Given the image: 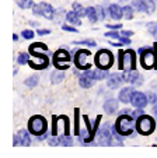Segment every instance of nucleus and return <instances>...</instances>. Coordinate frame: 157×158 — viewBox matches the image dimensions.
Listing matches in <instances>:
<instances>
[{
  "instance_id": "f03ea898",
  "label": "nucleus",
  "mask_w": 157,
  "mask_h": 158,
  "mask_svg": "<svg viewBox=\"0 0 157 158\" xmlns=\"http://www.w3.org/2000/svg\"><path fill=\"white\" fill-rule=\"evenodd\" d=\"M118 69L119 70H132L136 69V52L132 49L128 51H119L118 53Z\"/></svg>"
},
{
  "instance_id": "a878e982",
  "label": "nucleus",
  "mask_w": 157,
  "mask_h": 158,
  "mask_svg": "<svg viewBox=\"0 0 157 158\" xmlns=\"http://www.w3.org/2000/svg\"><path fill=\"white\" fill-rule=\"evenodd\" d=\"M74 134L80 136V110L74 109Z\"/></svg>"
},
{
  "instance_id": "ea45409f",
  "label": "nucleus",
  "mask_w": 157,
  "mask_h": 158,
  "mask_svg": "<svg viewBox=\"0 0 157 158\" xmlns=\"http://www.w3.org/2000/svg\"><path fill=\"white\" fill-rule=\"evenodd\" d=\"M48 144H49V146H60L59 136H52V137H49L48 139Z\"/></svg>"
},
{
  "instance_id": "393cba45",
  "label": "nucleus",
  "mask_w": 157,
  "mask_h": 158,
  "mask_svg": "<svg viewBox=\"0 0 157 158\" xmlns=\"http://www.w3.org/2000/svg\"><path fill=\"white\" fill-rule=\"evenodd\" d=\"M72 10H73L79 17H81V18L86 17V7H83L79 2H74V3L72 4Z\"/></svg>"
},
{
  "instance_id": "a211bd4d",
  "label": "nucleus",
  "mask_w": 157,
  "mask_h": 158,
  "mask_svg": "<svg viewBox=\"0 0 157 158\" xmlns=\"http://www.w3.org/2000/svg\"><path fill=\"white\" fill-rule=\"evenodd\" d=\"M108 14H110V17L112 18V20L119 21L124 17V7H121L116 3L110 4V7H108Z\"/></svg>"
},
{
  "instance_id": "4468645a",
  "label": "nucleus",
  "mask_w": 157,
  "mask_h": 158,
  "mask_svg": "<svg viewBox=\"0 0 157 158\" xmlns=\"http://www.w3.org/2000/svg\"><path fill=\"white\" fill-rule=\"evenodd\" d=\"M130 104H132V106H135V108H146L149 104V98L145 93L135 89L133 95H132V99H130Z\"/></svg>"
},
{
  "instance_id": "39448f33",
  "label": "nucleus",
  "mask_w": 157,
  "mask_h": 158,
  "mask_svg": "<svg viewBox=\"0 0 157 158\" xmlns=\"http://www.w3.org/2000/svg\"><path fill=\"white\" fill-rule=\"evenodd\" d=\"M94 64L100 69H110L114 64V53L108 49H100L94 55Z\"/></svg>"
},
{
  "instance_id": "3c124183",
  "label": "nucleus",
  "mask_w": 157,
  "mask_h": 158,
  "mask_svg": "<svg viewBox=\"0 0 157 158\" xmlns=\"http://www.w3.org/2000/svg\"><path fill=\"white\" fill-rule=\"evenodd\" d=\"M13 41H18V35H15L14 34V35H13Z\"/></svg>"
},
{
  "instance_id": "bb28decb",
  "label": "nucleus",
  "mask_w": 157,
  "mask_h": 158,
  "mask_svg": "<svg viewBox=\"0 0 157 158\" xmlns=\"http://www.w3.org/2000/svg\"><path fill=\"white\" fill-rule=\"evenodd\" d=\"M39 83V77L37 74H33L30 76L28 78H25V81H24V84L28 87V88H34V87H37Z\"/></svg>"
},
{
  "instance_id": "5701e85b",
  "label": "nucleus",
  "mask_w": 157,
  "mask_h": 158,
  "mask_svg": "<svg viewBox=\"0 0 157 158\" xmlns=\"http://www.w3.org/2000/svg\"><path fill=\"white\" fill-rule=\"evenodd\" d=\"M86 17L89 18V21L90 23H97L100 18H98V13H97V7H93V6H90V7H86Z\"/></svg>"
},
{
  "instance_id": "f257e3e1",
  "label": "nucleus",
  "mask_w": 157,
  "mask_h": 158,
  "mask_svg": "<svg viewBox=\"0 0 157 158\" xmlns=\"http://www.w3.org/2000/svg\"><path fill=\"white\" fill-rule=\"evenodd\" d=\"M115 126H116L118 133L121 134L122 137L130 136V134L133 133L135 129H136V119L130 114H122V115H119L118 119H116Z\"/></svg>"
},
{
  "instance_id": "a18cd8bd",
  "label": "nucleus",
  "mask_w": 157,
  "mask_h": 158,
  "mask_svg": "<svg viewBox=\"0 0 157 158\" xmlns=\"http://www.w3.org/2000/svg\"><path fill=\"white\" fill-rule=\"evenodd\" d=\"M111 45H112V46H116V48H122V46H124L125 44H122L121 41H118V42L114 41V42H111Z\"/></svg>"
},
{
  "instance_id": "72a5a7b5",
  "label": "nucleus",
  "mask_w": 157,
  "mask_h": 158,
  "mask_svg": "<svg viewBox=\"0 0 157 158\" xmlns=\"http://www.w3.org/2000/svg\"><path fill=\"white\" fill-rule=\"evenodd\" d=\"M130 6L135 9V11H145V6H143V0H132Z\"/></svg>"
},
{
  "instance_id": "49530a36",
  "label": "nucleus",
  "mask_w": 157,
  "mask_h": 158,
  "mask_svg": "<svg viewBox=\"0 0 157 158\" xmlns=\"http://www.w3.org/2000/svg\"><path fill=\"white\" fill-rule=\"evenodd\" d=\"M13 146H20V139H18L17 134H15L14 139H13Z\"/></svg>"
},
{
  "instance_id": "9d476101",
  "label": "nucleus",
  "mask_w": 157,
  "mask_h": 158,
  "mask_svg": "<svg viewBox=\"0 0 157 158\" xmlns=\"http://www.w3.org/2000/svg\"><path fill=\"white\" fill-rule=\"evenodd\" d=\"M91 56V53H90V51H86V49H80V51H76L74 52V64H76V67L79 70H89L91 69L93 66L90 64V63H87L86 60L89 59V57Z\"/></svg>"
},
{
  "instance_id": "8fccbe9b",
  "label": "nucleus",
  "mask_w": 157,
  "mask_h": 158,
  "mask_svg": "<svg viewBox=\"0 0 157 158\" xmlns=\"http://www.w3.org/2000/svg\"><path fill=\"white\" fill-rule=\"evenodd\" d=\"M30 24L33 25V27H37V25H38V23H35V21H30Z\"/></svg>"
},
{
  "instance_id": "20e7f679",
  "label": "nucleus",
  "mask_w": 157,
  "mask_h": 158,
  "mask_svg": "<svg viewBox=\"0 0 157 158\" xmlns=\"http://www.w3.org/2000/svg\"><path fill=\"white\" fill-rule=\"evenodd\" d=\"M28 130L31 131V134L34 136H41V134L48 131V122L44 116L41 115H34L28 120Z\"/></svg>"
},
{
  "instance_id": "aec40b11",
  "label": "nucleus",
  "mask_w": 157,
  "mask_h": 158,
  "mask_svg": "<svg viewBox=\"0 0 157 158\" xmlns=\"http://www.w3.org/2000/svg\"><path fill=\"white\" fill-rule=\"evenodd\" d=\"M65 18H66V21H68L69 24L74 25V27H79V25H81V17H79V15H77L76 13L73 11V10H70V11L66 13Z\"/></svg>"
},
{
  "instance_id": "c03bdc74",
  "label": "nucleus",
  "mask_w": 157,
  "mask_h": 158,
  "mask_svg": "<svg viewBox=\"0 0 157 158\" xmlns=\"http://www.w3.org/2000/svg\"><path fill=\"white\" fill-rule=\"evenodd\" d=\"M121 35H124V36H132L133 35V31H130V30H124V31H121Z\"/></svg>"
},
{
  "instance_id": "7c9ffc66",
  "label": "nucleus",
  "mask_w": 157,
  "mask_h": 158,
  "mask_svg": "<svg viewBox=\"0 0 157 158\" xmlns=\"http://www.w3.org/2000/svg\"><path fill=\"white\" fill-rule=\"evenodd\" d=\"M59 140H60V146H65V147H69L73 144V139H72L70 134H62L59 136Z\"/></svg>"
},
{
  "instance_id": "de8ad7c7",
  "label": "nucleus",
  "mask_w": 157,
  "mask_h": 158,
  "mask_svg": "<svg viewBox=\"0 0 157 158\" xmlns=\"http://www.w3.org/2000/svg\"><path fill=\"white\" fill-rule=\"evenodd\" d=\"M46 137H48V131H46V133H44V134H41V136H37V140L42 141V140H45Z\"/></svg>"
},
{
  "instance_id": "0eeeda50",
  "label": "nucleus",
  "mask_w": 157,
  "mask_h": 158,
  "mask_svg": "<svg viewBox=\"0 0 157 158\" xmlns=\"http://www.w3.org/2000/svg\"><path fill=\"white\" fill-rule=\"evenodd\" d=\"M97 143L100 146H112L114 144V136L111 130L110 123H104L97 131Z\"/></svg>"
},
{
  "instance_id": "b1692460",
  "label": "nucleus",
  "mask_w": 157,
  "mask_h": 158,
  "mask_svg": "<svg viewBox=\"0 0 157 158\" xmlns=\"http://www.w3.org/2000/svg\"><path fill=\"white\" fill-rule=\"evenodd\" d=\"M143 6H145V11L146 14H153L156 11V2L154 0H143Z\"/></svg>"
},
{
  "instance_id": "09e8293b",
  "label": "nucleus",
  "mask_w": 157,
  "mask_h": 158,
  "mask_svg": "<svg viewBox=\"0 0 157 158\" xmlns=\"http://www.w3.org/2000/svg\"><path fill=\"white\" fill-rule=\"evenodd\" d=\"M153 114H154V115H156V116H157V102H156V104L153 105Z\"/></svg>"
},
{
  "instance_id": "473e14b6",
  "label": "nucleus",
  "mask_w": 157,
  "mask_h": 158,
  "mask_svg": "<svg viewBox=\"0 0 157 158\" xmlns=\"http://www.w3.org/2000/svg\"><path fill=\"white\" fill-rule=\"evenodd\" d=\"M74 45H84V46H89V48H93L97 45V42L94 39H83V41H74Z\"/></svg>"
},
{
  "instance_id": "6ab92c4d",
  "label": "nucleus",
  "mask_w": 157,
  "mask_h": 158,
  "mask_svg": "<svg viewBox=\"0 0 157 158\" xmlns=\"http://www.w3.org/2000/svg\"><path fill=\"white\" fill-rule=\"evenodd\" d=\"M18 139H20V146H30L31 144V131L25 130V129H21L17 133Z\"/></svg>"
},
{
  "instance_id": "1a4fd4ad",
  "label": "nucleus",
  "mask_w": 157,
  "mask_h": 158,
  "mask_svg": "<svg viewBox=\"0 0 157 158\" xmlns=\"http://www.w3.org/2000/svg\"><path fill=\"white\" fill-rule=\"evenodd\" d=\"M72 60V56L68 51L65 49H58L54 53V64L56 69L60 70H68L70 66H69V62Z\"/></svg>"
},
{
  "instance_id": "37998d69",
  "label": "nucleus",
  "mask_w": 157,
  "mask_h": 158,
  "mask_svg": "<svg viewBox=\"0 0 157 158\" xmlns=\"http://www.w3.org/2000/svg\"><path fill=\"white\" fill-rule=\"evenodd\" d=\"M119 41H121L122 44H125V45H130V38H129V36H124V35H121Z\"/></svg>"
},
{
  "instance_id": "f3484780",
  "label": "nucleus",
  "mask_w": 157,
  "mask_h": 158,
  "mask_svg": "<svg viewBox=\"0 0 157 158\" xmlns=\"http://www.w3.org/2000/svg\"><path fill=\"white\" fill-rule=\"evenodd\" d=\"M118 104H119V99L108 98L107 101L104 102V105H102L104 112H105L107 115H114L116 110H118Z\"/></svg>"
},
{
  "instance_id": "e433bc0d",
  "label": "nucleus",
  "mask_w": 157,
  "mask_h": 158,
  "mask_svg": "<svg viewBox=\"0 0 157 158\" xmlns=\"http://www.w3.org/2000/svg\"><path fill=\"white\" fill-rule=\"evenodd\" d=\"M107 11L108 10H105L102 6H97V13H98V18H100L101 21H104L105 18H107Z\"/></svg>"
},
{
  "instance_id": "58836bf2",
  "label": "nucleus",
  "mask_w": 157,
  "mask_h": 158,
  "mask_svg": "<svg viewBox=\"0 0 157 158\" xmlns=\"http://www.w3.org/2000/svg\"><path fill=\"white\" fill-rule=\"evenodd\" d=\"M62 30L66 31V32H73V34H77V28L72 24H63L62 25Z\"/></svg>"
},
{
  "instance_id": "c9c22d12",
  "label": "nucleus",
  "mask_w": 157,
  "mask_h": 158,
  "mask_svg": "<svg viewBox=\"0 0 157 158\" xmlns=\"http://www.w3.org/2000/svg\"><path fill=\"white\" fill-rule=\"evenodd\" d=\"M34 36H35V32L33 30L21 31V38H24V39H34Z\"/></svg>"
},
{
  "instance_id": "2eb2a0df",
  "label": "nucleus",
  "mask_w": 157,
  "mask_h": 158,
  "mask_svg": "<svg viewBox=\"0 0 157 158\" xmlns=\"http://www.w3.org/2000/svg\"><path fill=\"white\" fill-rule=\"evenodd\" d=\"M135 93V88L133 87H124V88L119 91L118 94V99L119 102H122V104H130V99H132V95H133Z\"/></svg>"
},
{
  "instance_id": "7ed1b4c3",
  "label": "nucleus",
  "mask_w": 157,
  "mask_h": 158,
  "mask_svg": "<svg viewBox=\"0 0 157 158\" xmlns=\"http://www.w3.org/2000/svg\"><path fill=\"white\" fill-rule=\"evenodd\" d=\"M137 55L140 56V64L145 67L146 70L149 69H156L157 66V52L149 48H139L137 49Z\"/></svg>"
},
{
  "instance_id": "9b49d317",
  "label": "nucleus",
  "mask_w": 157,
  "mask_h": 158,
  "mask_svg": "<svg viewBox=\"0 0 157 158\" xmlns=\"http://www.w3.org/2000/svg\"><path fill=\"white\" fill-rule=\"evenodd\" d=\"M48 64H49V59H48V56L44 53L33 55V57H31L30 62H28V66L34 70H44L45 67H48Z\"/></svg>"
},
{
  "instance_id": "423d86ee",
  "label": "nucleus",
  "mask_w": 157,
  "mask_h": 158,
  "mask_svg": "<svg viewBox=\"0 0 157 158\" xmlns=\"http://www.w3.org/2000/svg\"><path fill=\"white\" fill-rule=\"evenodd\" d=\"M156 129V122L151 116L149 115H142L139 119L136 120V130L139 134H143V136H147V134L153 133V130Z\"/></svg>"
},
{
  "instance_id": "2f4dec72",
  "label": "nucleus",
  "mask_w": 157,
  "mask_h": 158,
  "mask_svg": "<svg viewBox=\"0 0 157 158\" xmlns=\"http://www.w3.org/2000/svg\"><path fill=\"white\" fill-rule=\"evenodd\" d=\"M133 14H135V9H133V7L129 6V4L124 6V17L126 18V20H132V18H133Z\"/></svg>"
},
{
  "instance_id": "cd10ccee",
  "label": "nucleus",
  "mask_w": 157,
  "mask_h": 158,
  "mask_svg": "<svg viewBox=\"0 0 157 158\" xmlns=\"http://www.w3.org/2000/svg\"><path fill=\"white\" fill-rule=\"evenodd\" d=\"M110 69H100V67H97V69L94 70L95 73V78L97 80H104V78H108V76H110V72H108Z\"/></svg>"
},
{
  "instance_id": "f704fd0d",
  "label": "nucleus",
  "mask_w": 157,
  "mask_h": 158,
  "mask_svg": "<svg viewBox=\"0 0 157 158\" xmlns=\"http://www.w3.org/2000/svg\"><path fill=\"white\" fill-rule=\"evenodd\" d=\"M104 35L107 36V38L115 39V41H119V38H121V32H118V30H110L104 34Z\"/></svg>"
},
{
  "instance_id": "ddd939ff",
  "label": "nucleus",
  "mask_w": 157,
  "mask_h": 158,
  "mask_svg": "<svg viewBox=\"0 0 157 158\" xmlns=\"http://www.w3.org/2000/svg\"><path fill=\"white\" fill-rule=\"evenodd\" d=\"M95 80H97V78H95L94 70H91V69L84 70L80 74V77H79V85H80L81 88H91V87L94 85Z\"/></svg>"
},
{
  "instance_id": "6e6552de",
  "label": "nucleus",
  "mask_w": 157,
  "mask_h": 158,
  "mask_svg": "<svg viewBox=\"0 0 157 158\" xmlns=\"http://www.w3.org/2000/svg\"><path fill=\"white\" fill-rule=\"evenodd\" d=\"M33 14L34 15H41V17L48 18V20H54L56 11H55V9L52 7V4H50V3L41 2V3H38V4H34Z\"/></svg>"
},
{
  "instance_id": "dca6fc26",
  "label": "nucleus",
  "mask_w": 157,
  "mask_h": 158,
  "mask_svg": "<svg viewBox=\"0 0 157 158\" xmlns=\"http://www.w3.org/2000/svg\"><path fill=\"white\" fill-rule=\"evenodd\" d=\"M124 76L121 73H114V74H110L107 78V85L110 87L111 89H115L124 83Z\"/></svg>"
},
{
  "instance_id": "79ce46f5",
  "label": "nucleus",
  "mask_w": 157,
  "mask_h": 158,
  "mask_svg": "<svg viewBox=\"0 0 157 158\" xmlns=\"http://www.w3.org/2000/svg\"><path fill=\"white\" fill-rule=\"evenodd\" d=\"M107 28H110V30H121L122 24H121V23H116V24H108Z\"/></svg>"
},
{
  "instance_id": "4c0bfd02",
  "label": "nucleus",
  "mask_w": 157,
  "mask_h": 158,
  "mask_svg": "<svg viewBox=\"0 0 157 158\" xmlns=\"http://www.w3.org/2000/svg\"><path fill=\"white\" fill-rule=\"evenodd\" d=\"M130 115H132V116L135 118V119H139L140 116H142V115H145V112H143V108H135V110H132V112H130Z\"/></svg>"
},
{
  "instance_id": "603ef678",
  "label": "nucleus",
  "mask_w": 157,
  "mask_h": 158,
  "mask_svg": "<svg viewBox=\"0 0 157 158\" xmlns=\"http://www.w3.org/2000/svg\"><path fill=\"white\" fill-rule=\"evenodd\" d=\"M154 51L157 52V42H156V44H154Z\"/></svg>"
},
{
  "instance_id": "c85d7f7f",
  "label": "nucleus",
  "mask_w": 157,
  "mask_h": 158,
  "mask_svg": "<svg viewBox=\"0 0 157 158\" xmlns=\"http://www.w3.org/2000/svg\"><path fill=\"white\" fill-rule=\"evenodd\" d=\"M15 3H17V6L23 10L33 9L34 7V0H15Z\"/></svg>"
},
{
  "instance_id": "4be33fe9",
  "label": "nucleus",
  "mask_w": 157,
  "mask_h": 158,
  "mask_svg": "<svg viewBox=\"0 0 157 158\" xmlns=\"http://www.w3.org/2000/svg\"><path fill=\"white\" fill-rule=\"evenodd\" d=\"M63 80H65V73H63V70L56 69L50 73V83L52 84H59V83H62Z\"/></svg>"
},
{
  "instance_id": "f8f14e48",
  "label": "nucleus",
  "mask_w": 157,
  "mask_h": 158,
  "mask_svg": "<svg viewBox=\"0 0 157 158\" xmlns=\"http://www.w3.org/2000/svg\"><path fill=\"white\" fill-rule=\"evenodd\" d=\"M122 76H124V80L125 83H129L132 84V85L135 87H139L143 84V77L142 74H140L139 72H137L136 69H132V70H124V73H122Z\"/></svg>"
},
{
  "instance_id": "c756f323",
  "label": "nucleus",
  "mask_w": 157,
  "mask_h": 158,
  "mask_svg": "<svg viewBox=\"0 0 157 158\" xmlns=\"http://www.w3.org/2000/svg\"><path fill=\"white\" fill-rule=\"evenodd\" d=\"M30 52H23V53H20L17 56V63L18 64H28V62H30V59H31V56H30Z\"/></svg>"
},
{
  "instance_id": "a19ab883",
  "label": "nucleus",
  "mask_w": 157,
  "mask_h": 158,
  "mask_svg": "<svg viewBox=\"0 0 157 158\" xmlns=\"http://www.w3.org/2000/svg\"><path fill=\"white\" fill-rule=\"evenodd\" d=\"M49 34H50V30H45V28L37 30V35H39V36H45V35H49Z\"/></svg>"
},
{
  "instance_id": "412c9836",
  "label": "nucleus",
  "mask_w": 157,
  "mask_h": 158,
  "mask_svg": "<svg viewBox=\"0 0 157 158\" xmlns=\"http://www.w3.org/2000/svg\"><path fill=\"white\" fill-rule=\"evenodd\" d=\"M48 51V45H45L44 42H34L33 45H30V53L31 55H37L41 52H46Z\"/></svg>"
}]
</instances>
